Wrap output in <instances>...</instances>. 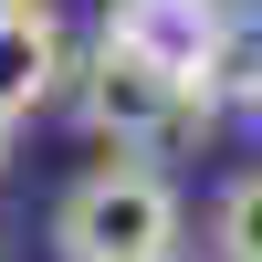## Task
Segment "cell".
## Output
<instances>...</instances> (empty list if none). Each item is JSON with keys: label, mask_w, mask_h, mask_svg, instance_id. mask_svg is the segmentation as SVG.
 Masks as SVG:
<instances>
[{"label": "cell", "mask_w": 262, "mask_h": 262, "mask_svg": "<svg viewBox=\"0 0 262 262\" xmlns=\"http://www.w3.org/2000/svg\"><path fill=\"white\" fill-rule=\"evenodd\" d=\"M0 179H11V126H0Z\"/></svg>", "instance_id": "obj_6"}, {"label": "cell", "mask_w": 262, "mask_h": 262, "mask_svg": "<svg viewBox=\"0 0 262 262\" xmlns=\"http://www.w3.org/2000/svg\"><path fill=\"white\" fill-rule=\"evenodd\" d=\"M105 42L147 53L158 74L200 84L221 105V42H231V0H105Z\"/></svg>", "instance_id": "obj_3"}, {"label": "cell", "mask_w": 262, "mask_h": 262, "mask_svg": "<svg viewBox=\"0 0 262 262\" xmlns=\"http://www.w3.org/2000/svg\"><path fill=\"white\" fill-rule=\"evenodd\" d=\"M63 105H74V126L95 147H116V158H179V147H200L210 126H221V105L200 95V84L158 74L147 53H126V42L95 32V53L63 74Z\"/></svg>", "instance_id": "obj_2"}, {"label": "cell", "mask_w": 262, "mask_h": 262, "mask_svg": "<svg viewBox=\"0 0 262 262\" xmlns=\"http://www.w3.org/2000/svg\"><path fill=\"white\" fill-rule=\"evenodd\" d=\"M74 74V42H63L53 0H0V126L42 116Z\"/></svg>", "instance_id": "obj_4"}, {"label": "cell", "mask_w": 262, "mask_h": 262, "mask_svg": "<svg viewBox=\"0 0 262 262\" xmlns=\"http://www.w3.org/2000/svg\"><path fill=\"white\" fill-rule=\"evenodd\" d=\"M210 262H262V168H242L210 200Z\"/></svg>", "instance_id": "obj_5"}, {"label": "cell", "mask_w": 262, "mask_h": 262, "mask_svg": "<svg viewBox=\"0 0 262 262\" xmlns=\"http://www.w3.org/2000/svg\"><path fill=\"white\" fill-rule=\"evenodd\" d=\"M53 262H189V200L158 158H95L53 200Z\"/></svg>", "instance_id": "obj_1"}]
</instances>
